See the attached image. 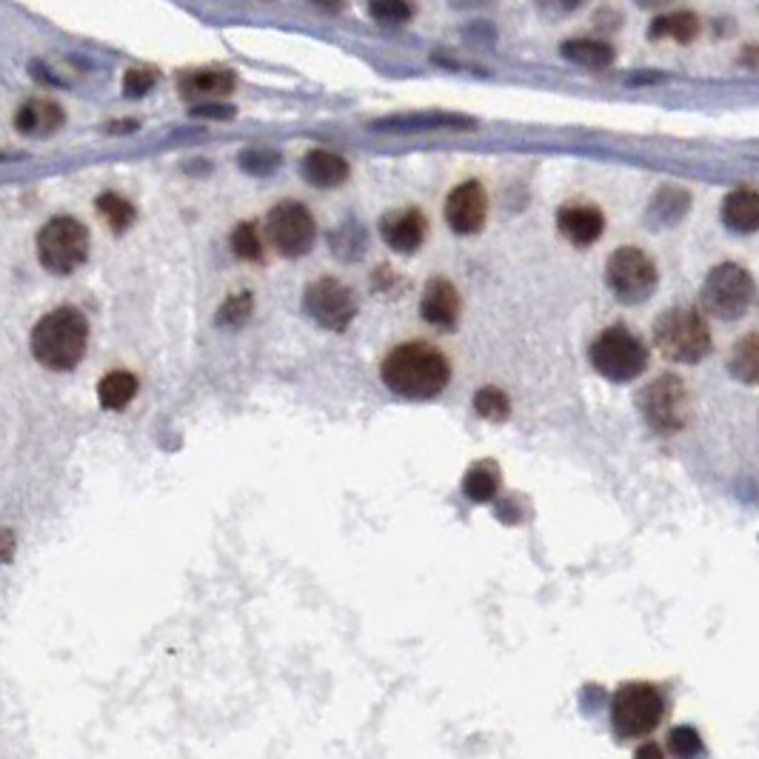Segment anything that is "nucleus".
<instances>
[{"instance_id":"nucleus-8","label":"nucleus","mask_w":759,"mask_h":759,"mask_svg":"<svg viewBox=\"0 0 759 759\" xmlns=\"http://www.w3.org/2000/svg\"><path fill=\"white\" fill-rule=\"evenodd\" d=\"M660 272L649 251L640 246H619L605 263V286L622 306H640L656 292Z\"/></svg>"},{"instance_id":"nucleus-13","label":"nucleus","mask_w":759,"mask_h":759,"mask_svg":"<svg viewBox=\"0 0 759 759\" xmlns=\"http://www.w3.org/2000/svg\"><path fill=\"white\" fill-rule=\"evenodd\" d=\"M460 311H463V300H460L454 283L446 277H435L426 283L420 297V318L428 325H435L440 332H454L460 323Z\"/></svg>"},{"instance_id":"nucleus-20","label":"nucleus","mask_w":759,"mask_h":759,"mask_svg":"<svg viewBox=\"0 0 759 759\" xmlns=\"http://www.w3.org/2000/svg\"><path fill=\"white\" fill-rule=\"evenodd\" d=\"M723 223L734 235H751L759 229V194L754 189H737L723 200Z\"/></svg>"},{"instance_id":"nucleus-6","label":"nucleus","mask_w":759,"mask_h":759,"mask_svg":"<svg viewBox=\"0 0 759 759\" xmlns=\"http://www.w3.org/2000/svg\"><path fill=\"white\" fill-rule=\"evenodd\" d=\"M637 408L656 437H677L691 423V391L683 377L665 371L642 386Z\"/></svg>"},{"instance_id":"nucleus-29","label":"nucleus","mask_w":759,"mask_h":759,"mask_svg":"<svg viewBox=\"0 0 759 759\" xmlns=\"http://www.w3.org/2000/svg\"><path fill=\"white\" fill-rule=\"evenodd\" d=\"M229 244L235 258L246 260V263H260L263 260V237H260V226L254 221L237 223Z\"/></svg>"},{"instance_id":"nucleus-10","label":"nucleus","mask_w":759,"mask_h":759,"mask_svg":"<svg viewBox=\"0 0 759 759\" xmlns=\"http://www.w3.org/2000/svg\"><path fill=\"white\" fill-rule=\"evenodd\" d=\"M263 229L269 244L281 251L283 258L292 260L309 254L315 249V237H318L315 214L297 200H281L272 212L265 214Z\"/></svg>"},{"instance_id":"nucleus-19","label":"nucleus","mask_w":759,"mask_h":759,"mask_svg":"<svg viewBox=\"0 0 759 759\" xmlns=\"http://www.w3.org/2000/svg\"><path fill=\"white\" fill-rule=\"evenodd\" d=\"M560 55L580 69L589 72H603V69L614 67V46L608 40H594V37H571L560 46Z\"/></svg>"},{"instance_id":"nucleus-1","label":"nucleus","mask_w":759,"mask_h":759,"mask_svg":"<svg viewBox=\"0 0 759 759\" xmlns=\"http://www.w3.org/2000/svg\"><path fill=\"white\" fill-rule=\"evenodd\" d=\"M386 389L403 400H435L451 383V360L426 340H408L391 348L380 366Z\"/></svg>"},{"instance_id":"nucleus-22","label":"nucleus","mask_w":759,"mask_h":759,"mask_svg":"<svg viewBox=\"0 0 759 759\" xmlns=\"http://www.w3.org/2000/svg\"><path fill=\"white\" fill-rule=\"evenodd\" d=\"M460 488H463V495L472 502L497 500V495H500L502 488V472L500 465H497V460H479V463H474L472 469L463 474Z\"/></svg>"},{"instance_id":"nucleus-25","label":"nucleus","mask_w":759,"mask_h":759,"mask_svg":"<svg viewBox=\"0 0 759 759\" xmlns=\"http://www.w3.org/2000/svg\"><path fill=\"white\" fill-rule=\"evenodd\" d=\"M138 386L141 383H138V377L132 371L115 369L97 383V400H100V406L106 412H120V408L132 403L134 394H138Z\"/></svg>"},{"instance_id":"nucleus-18","label":"nucleus","mask_w":759,"mask_h":759,"mask_svg":"<svg viewBox=\"0 0 759 759\" xmlns=\"http://www.w3.org/2000/svg\"><path fill=\"white\" fill-rule=\"evenodd\" d=\"M63 126V109L49 97H32L15 111V129L29 138H49Z\"/></svg>"},{"instance_id":"nucleus-23","label":"nucleus","mask_w":759,"mask_h":759,"mask_svg":"<svg viewBox=\"0 0 759 759\" xmlns=\"http://www.w3.org/2000/svg\"><path fill=\"white\" fill-rule=\"evenodd\" d=\"M474 120L460 118V115H442V111H428V115H408V118H391L375 123V129H391V132H435V129H472Z\"/></svg>"},{"instance_id":"nucleus-2","label":"nucleus","mask_w":759,"mask_h":759,"mask_svg":"<svg viewBox=\"0 0 759 759\" xmlns=\"http://www.w3.org/2000/svg\"><path fill=\"white\" fill-rule=\"evenodd\" d=\"M88 346V323L72 306H60L37 320L32 332V354L44 369L72 371Z\"/></svg>"},{"instance_id":"nucleus-17","label":"nucleus","mask_w":759,"mask_h":759,"mask_svg":"<svg viewBox=\"0 0 759 759\" xmlns=\"http://www.w3.org/2000/svg\"><path fill=\"white\" fill-rule=\"evenodd\" d=\"M235 86L237 78L229 69H203V72H189L180 78V95L198 104H214L217 97L232 95Z\"/></svg>"},{"instance_id":"nucleus-4","label":"nucleus","mask_w":759,"mask_h":759,"mask_svg":"<svg viewBox=\"0 0 759 759\" xmlns=\"http://www.w3.org/2000/svg\"><path fill=\"white\" fill-rule=\"evenodd\" d=\"M654 346L660 348L665 360L697 366L711 354L714 337H711V329H708V320L702 311L691 309V306H674V309H665L656 318Z\"/></svg>"},{"instance_id":"nucleus-12","label":"nucleus","mask_w":759,"mask_h":759,"mask_svg":"<svg viewBox=\"0 0 759 759\" xmlns=\"http://www.w3.org/2000/svg\"><path fill=\"white\" fill-rule=\"evenodd\" d=\"M446 223L454 235H479L488 221V194L479 180H465L454 186L446 198Z\"/></svg>"},{"instance_id":"nucleus-16","label":"nucleus","mask_w":759,"mask_h":759,"mask_svg":"<svg viewBox=\"0 0 759 759\" xmlns=\"http://www.w3.org/2000/svg\"><path fill=\"white\" fill-rule=\"evenodd\" d=\"M303 180L315 189H340L352 177V166L343 155L329 149H311L300 161Z\"/></svg>"},{"instance_id":"nucleus-41","label":"nucleus","mask_w":759,"mask_h":759,"mask_svg":"<svg viewBox=\"0 0 759 759\" xmlns=\"http://www.w3.org/2000/svg\"><path fill=\"white\" fill-rule=\"evenodd\" d=\"M637 7L645 9V12H651V9H663L668 7V3H674V0H635Z\"/></svg>"},{"instance_id":"nucleus-7","label":"nucleus","mask_w":759,"mask_h":759,"mask_svg":"<svg viewBox=\"0 0 759 759\" xmlns=\"http://www.w3.org/2000/svg\"><path fill=\"white\" fill-rule=\"evenodd\" d=\"M754 295H757V286H754L751 272L745 265L720 263L702 281L700 306L711 318L731 323L751 309Z\"/></svg>"},{"instance_id":"nucleus-24","label":"nucleus","mask_w":759,"mask_h":759,"mask_svg":"<svg viewBox=\"0 0 759 759\" xmlns=\"http://www.w3.org/2000/svg\"><path fill=\"white\" fill-rule=\"evenodd\" d=\"M700 35V17L693 12H672V15H660L649 26V40H674V44L688 46L693 37Z\"/></svg>"},{"instance_id":"nucleus-34","label":"nucleus","mask_w":759,"mask_h":759,"mask_svg":"<svg viewBox=\"0 0 759 759\" xmlns=\"http://www.w3.org/2000/svg\"><path fill=\"white\" fill-rule=\"evenodd\" d=\"M240 169L251 177H269L281 169V155L277 152H269V149H249L244 155L237 157Z\"/></svg>"},{"instance_id":"nucleus-27","label":"nucleus","mask_w":759,"mask_h":759,"mask_svg":"<svg viewBox=\"0 0 759 759\" xmlns=\"http://www.w3.org/2000/svg\"><path fill=\"white\" fill-rule=\"evenodd\" d=\"M97 214L104 217L106 226H109L115 235H123L134 226L138 221V209L118 192H104L97 198Z\"/></svg>"},{"instance_id":"nucleus-3","label":"nucleus","mask_w":759,"mask_h":759,"mask_svg":"<svg viewBox=\"0 0 759 759\" xmlns=\"http://www.w3.org/2000/svg\"><path fill=\"white\" fill-rule=\"evenodd\" d=\"M668 714V697L656 683L649 679H628L614 691L612 700V731L614 737L645 739L656 734Z\"/></svg>"},{"instance_id":"nucleus-21","label":"nucleus","mask_w":759,"mask_h":759,"mask_svg":"<svg viewBox=\"0 0 759 759\" xmlns=\"http://www.w3.org/2000/svg\"><path fill=\"white\" fill-rule=\"evenodd\" d=\"M688 209H691V194H688V189H683V186L677 183H668L651 198L649 221L654 223V226H660V229L677 226L688 214Z\"/></svg>"},{"instance_id":"nucleus-35","label":"nucleus","mask_w":759,"mask_h":759,"mask_svg":"<svg viewBox=\"0 0 759 759\" xmlns=\"http://www.w3.org/2000/svg\"><path fill=\"white\" fill-rule=\"evenodd\" d=\"M157 83V72L149 67H132L123 74V95L138 100V97L149 95Z\"/></svg>"},{"instance_id":"nucleus-40","label":"nucleus","mask_w":759,"mask_h":759,"mask_svg":"<svg viewBox=\"0 0 759 759\" xmlns=\"http://www.w3.org/2000/svg\"><path fill=\"white\" fill-rule=\"evenodd\" d=\"M311 3L325 9V12H343V0H311Z\"/></svg>"},{"instance_id":"nucleus-9","label":"nucleus","mask_w":759,"mask_h":759,"mask_svg":"<svg viewBox=\"0 0 759 759\" xmlns=\"http://www.w3.org/2000/svg\"><path fill=\"white\" fill-rule=\"evenodd\" d=\"M88 258V229L74 217H52L44 229L37 232V260L46 272L72 274Z\"/></svg>"},{"instance_id":"nucleus-39","label":"nucleus","mask_w":759,"mask_h":759,"mask_svg":"<svg viewBox=\"0 0 759 759\" xmlns=\"http://www.w3.org/2000/svg\"><path fill=\"white\" fill-rule=\"evenodd\" d=\"M635 759H665V754L656 743H642L640 748H637Z\"/></svg>"},{"instance_id":"nucleus-28","label":"nucleus","mask_w":759,"mask_h":759,"mask_svg":"<svg viewBox=\"0 0 759 759\" xmlns=\"http://www.w3.org/2000/svg\"><path fill=\"white\" fill-rule=\"evenodd\" d=\"M474 412L483 417V420L491 423H506L511 417V400L509 394L497 386H483L474 394Z\"/></svg>"},{"instance_id":"nucleus-26","label":"nucleus","mask_w":759,"mask_h":759,"mask_svg":"<svg viewBox=\"0 0 759 759\" xmlns=\"http://www.w3.org/2000/svg\"><path fill=\"white\" fill-rule=\"evenodd\" d=\"M728 369L731 375L737 377L739 383L745 386H754L759 377V343H757V334H745V337H739L737 343H734V352H731V360H728Z\"/></svg>"},{"instance_id":"nucleus-36","label":"nucleus","mask_w":759,"mask_h":759,"mask_svg":"<svg viewBox=\"0 0 759 759\" xmlns=\"http://www.w3.org/2000/svg\"><path fill=\"white\" fill-rule=\"evenodd\" d=\"M534 3H537L543 15L554 21V17H566L571 12H577V9H583L589 0H534Z\"/></svg>"},{"instance_id":"nucleus-15","label":"nucleus","mask_w":759,"mask_h":759,"mask_svg":"<svg viewBox=\"0 0 759 759\" xmlns=\"http://www.w3.org/2000/svg\"><path fill=\"white\" fill-rule=\"evenodd\" d=\"M428 235V221L420 209H403V212H389L380 221V237L391 251L398 254H414L420 249Z\"/></svg>"},{"instance_id":"nucleus-11","label":"nucleus","mask_w":759,"mask_h":759,"mask_svg":"<svg viewBox=\"0 0 759 759\" xmlns=\"http://www.w3.org/2000/svg\"><path fill=\"white\" fill-rule=\"evenodd\" d=\"M303 311L325 332H346L357 318V300L337 277H320L303 288Z\"/></svg>"},{"instance_id":"nucleus-33","label":"nucleus","mask_w":759,"mask_h":759,"mask_svg":"<svg viewBox=\"0 0 759 759\" xmlns=\"http://www.w3.org/2000/svg\"><path fill=\"white\" fill-rule=\"evenodd\" d=\"M668 751L674 754V759H697L705 757V745L700 739V731L691 728V725H679L668 734Z\"/></svg>"},{"instance_id":"nucleus-14","label":"nucleus","mask_w":759,"mask_h":759,"mask_svg":"<svg viewBox=\"0 0 759 759\" xmlns=\"http://www.w3.org/2000/svg\"><path fill=\"white\" fill-rule=\"evenodd\" d=\"M557 229L577 249H589L605 235V214L591 203H566L557 212Z\"/></svg>"},{"instance_id":"nucleus-30","label":"nucleus","mask_w":759,"mask_h":759,"mask_svg":"<svg viewBox=\"0 0 759 759\" xmlns=\"http://www.w3.org/2000/svg\"><path fill=\"white\" fill-rule=\"evenodd\" d=\"M332 251L340 260H360L366 254V232L357 223H343L334 235H329Z\"/></svg>"},{"instance_id":"nucleus-37","label":"nucleus","mask_w":759,"mask_h":759,"mask_svg":"<svg viewBox=\"0 0 759 759\" xmlns=\"http://www.w3.org/2000/svg\"><path fill=\"white\" fill-rule=\"evenodd\" d=\"M194 118H212V120H232L235 118V106L226 104H194L192 106Z\"/></svg>"},{"instance_id":"nucleus-38","label":"nucleus","mask_w":759,"mask_h":759,"mask_svg":"<svg viewBox=\"0 0 759 759\" xmlns=\"http://www.w3.org/2000/svg\"><path fill=\"white\" fill-rule=\"evenodd\" d=\"M12 554H15V537L9 529H0V562L9 560Z\"/></svg>"},{"instance_id":"nucleus-31","label":"nucleus","mask_w":759,"mask_h":759,"mask_svg":"<svg viewBox=\"0 0 759 759\" xmlns=\"http://www.w3.org/2000/svg\"><path fill=\"white\" fill-rule=\"evenodd\" d=\"M369 17L380 26H406L414 7L412 0H369Z\"/></svg>"},{"instance_id":"nucleus-5","label":"nucleus","mask_w":759,"mask_h":759,"mask_svg":"<svg viewBox=\"0 0 759 759\" xmlns=\"http://www.w3.org/2000/svg\"><path fill=\"white\" fill-rule=\"evenodd\" d=\"M589 360L600 377L612 383H631L649 371L651 352L645 340L628 325H608L591 340Z\"/></svg>"},{"instance_id":"nucleus-32","label":"nucleus","mask_w":759,"mask_h":759,"mask_svg":"<svg viewBox=\"0 0 759 759\" xmlns=\"http://www.w3.org/2000/svg\"><path fill=\"white\" fill-rule=\"evenodd\" d=\"M251 311H254V297L249 292H235L223 300V306L217 309V323L223 329H240V325L249 323Z\"/></svg>"}]
</instances>
